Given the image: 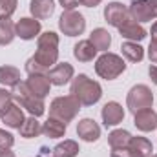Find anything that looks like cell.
Instances as JSON below:
<instances>
[{
    "instance_id": "obj_28",
    "label": "cell",
    "mask_w": 157,
    "mask_h": 157,
    "mask_svg": "<svg viewBox=\"0 0 157 157\" xmlns=\"http://www.w3.org/2000/svg\"><path fill=\"white\" fill-rule=\"evenodd\" d=\"M15 37H17V33H15L13 20L6 18V17H0V46H9Z\"/></svg>"
},
{
    "instance_id": "obj_30",
    "label": "cell",
    "mask_w": 157,
    "mask_h": 157,
    "mask_svg": "<svg viewBox=\"0 0 157 157\" xmlns=\"http://www.w3.org/2000/svg\"><path fill=\"white\" fill-rule=\"evenodd\" d=\"M18 0H0V17L11 18V15L17 11Z\"/></svg>"
},
{
    "instance_id": "obj_6",
    "label": "cell",
    "mask_w": 157,
    "mask_h": 157,
    "mask_svg": "<svg viewBox=\"0 0 157 157\" xmlns=\"http://www.w3.org/2000/svg\"><path fill=\"white\" fill-rule=\"evenodd\" d=\"M152 104H154V93L146 84H135L126 95V108L132 113L152 108Z\"/></svg>"
},
{
    "instance_id": "obj_14",
    "label": "cell",
    "mask_w": 157,
    "mask_h": 157,
    "mask_svg": "<svg viewBox=\"0 0 157 157\" xmlns=\"http://www.w3.org/2000/svg\"><path fill=\"white\" fill-rule=\"evenodd\" d=\"M132 20L135 22H152V9H150V2L148 0H132V6L128 7Z\"/></svg>"
},
{
    "instance_id": "obj_40",
    "label": "cell",
    "mask_w": 157,
    "mask_h": 157,
    "mask_svg": "<svg viewBox=\"0 0 157 157\" xmlns=\"http://www.w3.org/2000/svg\"><path fill=\"white\" fill-rule=\"evenodd\" d=\"M44 152H46V148H42V152H40V155H39V157H49V155H46Z\"/></svg>"
},
{
    "instance_id": "obj_11",
    "label": "cell",
    "mask_w": 157,
    "mask_h": 157,
    "mask_svg": "<svg viewBox=\"0 0 157 157\" xmlns=\"http://www.w3.org/2000/svg\"><path fill=\"white\" fill-rule=\"evenodd\" d=\"M101 117H102V122H104L106 128H113V126H117L124 121V110L117 101H110L102 106Z\"/></svg>"
},
{
    "instance_id": "obj_13",
    "label": "cell",
    "mask_w": 157,
    "mask_h": 157,
    "mask_svg": "<svg viewBox=\"0 0 157 157\" xmlns=\"http://www.w3.org/2000/svg\"><path fill=\"white\" fill-rule=\"evenodd\" d=\"M133 124L139 132H154L157 130V113L152 108H146V110H141L137 113H133Z\"/></svg>"
},
{
    "instance_id": "obj_17",
    "label": "cell",
    "mask_w": 157,
    "mask_h": 157,
    "mask_svg": "<svg viewBox=\"0 0 157 157\" xmlns=\"http://www.w3.org/2000/svg\"><path fill=\"white\" fill-rule=\"evenodd\" d=\"M29 13L37 20H46L55 13V2L53 0H31Z\"/></svg>"
},
{
    "instance_id": "obj_12",
    "label": "cell",
    "mask_w": 157,
    "mask_h": 157,
    "mask_svg": "<svg viewBox=\"0 0 157 157\" xmlns=\"http://www.w3.org/2000/svg\"><path fill=\"white\" fill-rule=\"evenodd\" d=\"M77 135L78 139H82L86 143H95L101 137V126L90 117L80 119L77 122Z\"/></svg>"
},
{
    "instance_id": "obj_34",
    "label": "cell",
    "mask_w": 157,
    "mask_h": 157,
    "mask_svg": "<svg viewBox=\"0 0 157 157\" xmlns=\"http://www.w3.org/2000/svg\"><path fill=\"white\" fill-rule=\"evenodd\" d=\"M148 59H150V62L157 64V42H154V40L148 46Z\"/></svg>"
},
{
    "instance_id": "obj_31",
    "label": "cell",
    "mask_w": 157,
    "mask_h": 157,
    "mask_svg": "<svg viewBox=\"0 0 157 157\" xmlns=\"http://www.w3.org/2000/svg\"><path fill=\"white\" fill-rule=\"evenodd\" d=\"M13 144H15V137H13V133H11V132H6V130L0 128V150H2V148H11Z\"/></svg>"
},
{
    "instance_id": "obj_15",
    "label": "cell",
    "mask_w": 157,
    "mask_h": 157,
    "mask_svg": "<svg viewBox=\"0 0 157 157\" xmlns=\"http://www.w3.org/2000/svg\"><path fill=\"white\" fill-rule=\"evenodd\" d=\"M119 33H121V37L126 40H130V42H141V40L146 39V29L139 24V22H135V20H128L126 24H122L121 28H119Z\"/></svg>"
},
{
    "instance_id": "obj_27",
    "label": "cell",
    "mask_w": 157,
    "mask_h": 157,
    "mask_svg": "<svg viewBox=\"0 0 157 157\" xmlns=\"http://www.w3.org/2000/svg\"><path fill=\"white\" fill-rule=\"evenodd\" d=\"M78 152H80V148H78L77 141L66 139L53 148V157H75Z\"/></svg>"
},
{
    "instance_id": "obj_20",
    "label": "cell",
    "mask_w": 157,
    "mask_h": 157,
    "mask_svg": "<svg viewBox=\"0 0 157 157\" xmlns=\"http://www.w3.org/2000/svg\"><path fill=\"white\" fill-rule=\"evenodd\" d=\"M90 42L97 48V51H108L110 46H112V35L108 33V29L104 28H95L91 33H90Z\"/></svg>"
},
{
    "instance_id": "obj_9",
    "label": "cell",
    "mask_w": 157,
    "mask_h": 157,
    "mask_svg": "<svg viewBox=\"0 0 157 157\" xmlns=\"http://www.w3.org/2000/svg\"><path fill=\"white\" fill-rule=\"evenodd\" d=\"M40 29H42L40 20L33 18V17H24L15 24V33L22 40H33L35 37L40 35Z\"/></svg>"
},
{
    "instance_id": "obj_18",
    "label": "cell",
    "mask_w": 157,
    "mask_h": 157,
    "mask_svg": "<svg viewBox=\"0 0 157 157\" xmlns=\"http://www.w3.org/2000/svg\"><path fill=\"white\" fill-rule=\"evenodd\" d=\"M97 48L90 42V40H78L73 46V57L78 62H91L97 57Z\"/></svg>"
},
{
    "instance_id": "obj_32",
    "label": "cell",
    "mask_w": 157,
    "mask_h": 157,
    "mask_svg": "<svg viewBox=\"0 0 157 157\" xmlns=\"http://www.w3.org/2000/svg\"><path fill=\"white\" fill-rule=\"evenodd\" d=\"M110 157H141V155L135 154L130 146H126V148H115V150H112V155Z\"/></svg>"
},
{
    "instance_id": "obj_4",
    "label": "cell",
    "mask_w": 157,
    "mask_h": 157,
    "mask_svg": "<svg viewBox=\"0 0 157 157\" xmlns=\"http://www.w3.org/2000/svg\"><path fill=\"white\" fill-rule=\"evenodd\" d=\"M126 71V62L121 55L115 53H102L97 60H95V73L101 78L106 80H115L117 77H121Z\"/></svg>"
},
{
    "instance_id": "obj_26",
    "label": "cell",
    "mask_w": 157,
    "mask_h": 157,
    "mask_svg": "<svg viewBox=\"0 0 157 157\" xmlns=\"http://www.w3.org/2000/svg\"><path fill=\"white\" fill-rule=\"evenodd\" d=\"M20 82V71L15 68V66H0V84L6 88V86H17Z\"/></svg>"
},
{
    "instance_id": "obj_8",
    "label": "cell",
    "mask_w": 157,
    "mask_h": 157,
    "mask_svg": "<svg viewBox=\"0 0 157 157\" xmlns=\"http://www.w3.org/2000/svg\"><path fill=\"white\" fill-rule=\"evenodd\" d=\"M104 20L113 26V28H121L122 24H126L128 20H132L130 17V11L128 7L122 4V2H110L106 7H104Z\"/></svg>"
},
{
    "instance_id": "obj_39",
    "label": "cell",
    "mask_w": 157,
    "mask_h": 157,
    "mask_svg": "<svg viewBox=\"0 0 157 157\" xmlns=\"http://www.w3.org/2000/svg\"><path fill=\"white\" fill-rule=\"evenodd\" d=\"M150 35H152V40L157 42V20L152 24V29H150Z\"/></svg>"
},
{
    "instance_id": "obj_21",
    "label": "cell",
    "mask_w": 157,
    "mask_h": 157,
    "mask_svg": "<svg viewBox=\"0 0 157 157\" xmlns=\"http://www.w3.org/2000/svg\"><path fill=\"white\" fill-rule=\"evenodd\" d=\"M121 51H122V57L130 62H141L144 59V48L139 44V42H122L121 44Z\"/></svg>"
},
{
    "instance_id": "obj_37",
    "label": "cell",
    "mask_w": 157,
    "mask_h": 157,
    "mask_svg": "<svg viewBox=\"0 0 157 157\" xmlns=\"http://www.w3.org/2000/svg\"><path fill=\"white\" fill-rule=\"evenodd\" d=\"M0 157H17V155H15V152H11V148H2Z\"/></svg>"
},
{
    "instance_id": "obj_29",
    "label": "cell",
    "mask_w": 157,
    "mask_h": 157,
    "mask_svg": "<svg viewBox=\"0 0 157 157\" xmlns=\"http://www.w3.org/2000/svg\"><path fill=\"white\" fill-rule=\"evenodd\" d=\"M13 91L6 90V88H0V117L13 106Z\"/></svg>"
},
{
    "instance_id": "obj_5",
    "label": "cell",
    "mask_w": 157,
    "mask_h": 157,
    "mask_svg": "<svg viewBox=\"0 0 157 157\" xmlns=\"http://www.w3.org/2000/svg\"><path fill=\"white\" fill-rule=\"evenodd\" d=\"M80 112V102L70 93L64 97H55L49 104V117L59 119L62 122H71Z\"/></svg>"
},
{
    "instance_id": "obj_33",
    "label": "cell",
    "mask_w": 157,
    "mask_h": 157,
    "mask_svg": "<svg viewBox=\"0 0 157 157\" xmlns=\"http://www.w3.org/2000/svg\"><path fill=\"white\" fill-rule=\"evenodd\" d=\"M59 4L62 6L64 11H71V9L80 6V0H59Z\"/></svg>"
},
{
    "instance_id": "obj_41",
    "label": "cell",
    "mask_w": 157,
    "mask_h": 157,
    "mask_svg": "<svg viewBox=\"0 0 157 157\" xmlns=\"http://www.w3.org/2000/svg\"><path fill=\"white\" fill-rule=\"evenodd\" d=\"M150 157H157V154H152V155H150Z\"/></svg>"
},
{
    "instance_id": "obj_36",
    "label": "cell",
    "mask_w": 157,
    "mask_h": 157,
    "mask_svg": "<svg viewBox=\"0 0 157 157\" xmlns=\"http://www.w3.org/2000/svg\"><path fill=\"white\" fill-rule=\"evenodd\" d=\"M101 2H102V0H80V4L86 6V7H97Z\"/></svg>"
},
{
    "instance_id": "obj_24",
    "label": "cell",
    "mask_w": 157,
    "mask_h": 157,
    "mask_svg": "<svg viewBox=\"0 0 157 157\" xmlns=\"http://www.w3.org/2000/svg\"><path fill=\"white\" fill-rule=\"evenodd\" d=\"M130 141H132V133L128 130H113L108 135V144H110L112 150H115V148H126L130 144Z\"/></svg>"
},
{
    "instance_id": "obj_1",
    "label": "cell",
    "mask_w": 157,
    "mask_h": 157,
    "mask_svg": "<svg viewBox=\"0 0 157 157\" xmlns=\"http://www.w3.org/2000/svg\"><path fill=\"white\" fill-rule=\"evenodd\" d=\"M70 93L80 102V106H93L102 97V88L97 80L90 78L86 73H78L71 78Z\"/></svg>"
},
{
    "instance_id": "obj_7",
    "label": "cell",
    "mask_w": 157,
    "mask_h": 157,
    "mask_svg": "<svg viewBox=\"0 0 157 157\" xmlns=\"http://www.w3.org/2000/svg\"><path fill=\"white\" fill-rule=\"evenodd\" d=\"M59 29L66 37H78L86 29V18H84L82 13H78L75 9L62 11V15L59 18Z\"/></svg>"
},
{
    "instance_id": "obj_19",
    "label": "cell",
    "mask_w": 157,
    "mask_h": 157,
    "mask_svg": "<svg viewBox=\"0 0 157 157\" xmlns=\"http://www.w3.org/2000/svg\"><path fill=\"white\" fill-rule=\"evenodd\" d=\"M66 130H68L66 122H62L59 119H53V117H49L42 124V133L46 137H49V139H60V137H64Z\"/></svg>"
},
{
    "instance_id": "obj_3",
    "label": "cell",
    "mask_w": 157,
    "mask_h": 157,
    "mask_svg": "<svg viewBox=\"0 0 157 157\" xmlns=\"http://www.w3.org/2000/svg\"><path fill=\"white\" fill-rule=\"evenodd\" d=\"M13 99L17 101V104L20 108H24L31 117H42L46 112V104L44 99H40L37 95H33L29 91V88L26 86V80H20L17 86H13Z\"/></svg>"
},
{
    "instance_id": "obj_22",
    "label": "cell",
    "mask_w": 157,
    "mask_h": 157,
    "mask_svg": "<svg viewBox=\"0 0 157 157\" xmlns=\"http://www.w3.org/2000/svg\"><path fill=\"white\" fill-rule=\"evenodd\" d=\"M0 119H2V122H4L7 128H17V130H18V128L24 124V121H26L22 108H20L18 104H15V102H13V106H11Z\"/></svg>"
},
{
    "instance_id": "obj_10",
    "label": "cell",
    "mask_w": 157,
    "mask_h": 157,
    "mask_svg": "<svg viewBox=\"0 0 157 157\" xmlns=\"http://www.w3.org/2000/svg\"><path fill=\"white\" fill-rule=\"evenodd\" d=\"M48 78H49V82L53 84V86H64V84H68L73 75H75V70H73V66L70 64V62H57L48 73Z\"/></svg>"
},
{
    "instance_id": "obj_16",
    "label": "cell",
    "mask_w": 157,
    "mask_h": 157,
    "mask_svg": "<svg viewBox=\"0 0 157 157\" xmlns=\"http://www.w3.org/2000/svg\"><path fill=\"white\" fill-rule=\"evenodd\" d=\"M26 86L29 88V91L33 95H37L40 99H44L51 90V82H49L48 75H29L26 80Z\"/></svg>"
},
{
    "instance_id": "obj_23",
    "label": "cell",
    "mask_w": 157,
    "mask_h": 157,
    "mask_svg": "<svg viewBox=\"0 0 157 157\" xmlns=\"http://www.w3.org/2000/svg\"><path fill=\"white\" fill-rule=\"evenodd\" d=\"M18 132H20V137L24 139H35L42 133V124L37 121V117H28L24 124L18 128Z\"/></svg>"
},
{
    "instance_id": "obj_35",
    "label": "cell",
    "mask_w": 157,
    "mask_h": 157,
    "mask_svg": "<svg viewBox=\"0 0 157 157\" xmlns=\"http://www.w3.org/2000/svg\"><path fill=\"white\" fill-rule=\"evenodd\" d=\"M148 75H150V78H152V82L157 86V66L150 64V68H148Z\"/></svg>"
},
{
    "instance_id": "obj_2",
    "label": "cell",
    "mask_w": 157,
    "mask_h": 157,
    "mask_svg": "<svg viewBox=\"0 0 157 157\" xmlns=\"http://www.w3.org/2000/svg\"><path fill=\"white\" fill-rule=\"evenodd\" d=\"M42 70L49 71L59 60V35L55 31H46L37 39V51L31 57Z\"/></svg>"
},
{
    "instance_id": "obj_38",
    "label": "cell",
    "mask_w": 157,
    "mask_h": 157,
    "mask_svg": "<svg viewBox=\"0 0 157 157\" xmlns=\"http://www.w3.org/2000/svg\"><path fill=\"white\" fill-rule=\"evenodd\" d=\"M150 2V9H152V17L157 18V0H148Z\"/></svg>"
},
{
    "instance_id": "obj_25",
    "label": "cell",
    "mask_w": 157,
    "mask_h": 157,
    "mask_svg": "<svg viewBox=\"0 0 157 157\" xmlns=\"http://www.w3.org/2000/svg\"><path fill=\"white\" fill-rule=\"evenodd\" d=\"M128 146H130L135 154H139L141 157H150L152 152H154V144H152L146 137H141V135H137V137L132 135V141H130Z\"/></svg>"
}]
</instances>
